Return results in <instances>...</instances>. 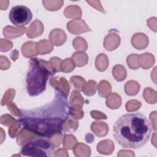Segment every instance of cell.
Masks as SVG:
<instances>
[{
  "mask_svg": "<svg viewBox=\"0 0 157 157\" xmlns=\"http://www.w3.org/2000/svg\"><path fill=\"white\" fill-rule=\"evenodd\" d=\"M152 125L147 117L140 112L121 115L114 123L113 136L124 148H139L148 141Z\"/></svg>",
  "mask_w": 157,
  "mask_h": 157,
  "instance_id": "2",
  "label": "cell"
},
{
  "mask_svg": "<svg viewBox=\"0 0 157 157\" xmlns=\"http://www.w3.org/2000/svg\"><path fill=\"white\" fill-rule=\"evenodd\" d=\"M33 18L31 10L23 5H17L13 7L9 14L11 23L17 27H23L28 25Z\"/></svg>",
  "mask_w": 157,
  "mask_h": 157,
  "instance_id": "5",
  "label": "cell"
},
{
  "mask_svg": "<svg viewBox=\"0 0 157 157\" xmlns=\"http://www.w3.org/2000/svg\"><path fill=\"white\" fill-rule=\"evenodd\" d=\"M71 112L67 96L55 88V97L50 102L31 109H20L17 123L21 128L48 139L63 133V124Z\"/></svg>",
  "mask_w": 157,
  "mask_h": 157,
  "instance_id": "1",
  "label": "cell"
},
{
  "mask_svg": "<svg viewBox=\"0 0 157 157\" xmlns=\"http://www.w3.org/2000/svg\"><path fill=\"white\" fill-rule=\"evenodd\" d=\"M55 151L53 146L44 139H36L27 142L20 151L22 155L37 157H52Z\"/></svg>",
  "mask_w": 157,
  "mask_h": 157,
  "instance_id": "4",
  "label": "cell"
},
{
  "mask_svg": "<svg viewBox=\"0 0 157 157\" xmlns=\"http://www.w3.org/2000/svg\"><path fill=\"white\" fill-rule=\"evenodd\" d=\"M26 75V90L31 96H37L42 93L46 88L47 82L52 74L47 68L40 64L36 58L30 59Z\"/></svg>",
  "mask_w": 157,
  "mask_h": 157,
  "instance_id": "3",
  "label": "cell"
}]
</instances>
